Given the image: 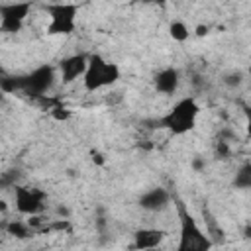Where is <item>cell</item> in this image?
I'll use <instances>...</instances> for the list:
<instances>
[{"label": "cell", "mask_w": 251, "mask_h": 251, "mask_svg": "<svg viewBox=\"0 0 251 251\" xmlns=\"http://www.w3.org/2000/svg\"><path fill=\"white\" fill-rule=\"evenodd\" d=\"M27 251H37V249H27Z\"/></svg>", "instance_id": "23"}, {"label": "cell", "mask_w": 251, "mask_h": 251, "mask_svg": "<svg viewBox=\"0 0 251 251\" xmlns=\"http://www.w3.org/2000/svg\"><path fill=\"white\" fill-rule=\"evenodd\" d=\"M153 86H155V90L159 94H165V96L175 94L178 90V86H180V73H178V69H175V67L161 69L155 75V78H153Z\"/></svg>", "instance_id": "11"}, {"label": "cell", "mask_w": 251, "mask_h": 251, "mask_svg": "<svg viewBox=\"0 0 251 251\" xmlns=\"http://www.w3.org/2000/svg\"><path fill=\"white\" fill-rule=\"evenodd\" d=\"M176 210H178V243L175 251H212L214 241L210 235L200 227L196 218L186 210V206L176 200Z\"/></svg>", "instance_id": "2"}, {"label": "cell", "mask_w": 251, "mask_h": 251, "mask_svg": "<svg viewBox=\"0 0 251 251\" xmlns=\"http://www.w3.org/2000/svg\"><path fill=\"white\" fill-rule=\"evenodd\" d=\"M173 200V194L163 188V186H155V188H149L147 192H143L139 196V206L147 212H161L165 208H169Z\"/></svg>", "instance_id": "9"}, {"label": "cell", "mask_w": 251, "mask_h": 251, "mask_svg": "<svg viewBox=\"0 0 251 251\" xmlns=\"http://www.w3.org/2000/svg\"><path fill=\"white\" fill-rule=\"evenodd\" d=\"M120 80V67L108 59H104L98 53L88 55L86 61V71L82 75V84L88 92L112 86Z\"/></svg>", "instance_id": "4"}, {"label": "cell", "mask_w": 251, "mask_h": 251, "mask_svg": "<svg viewBox=\"0 0 251 251\" xmlns=\"http://www.w3.org/2000/svg\"><path fill=\"white\" fill-rule=\"evenodd\" d=\"M53 82H55V67L39 65L27 75L0 78V90H4V92H24L31 98H43L45 92L53 86Z\"/></svg>", "instance_id": "1"}, {"label": "cell", "mask_w": 251, "mask_h": 251, "mask_svg": "<svg viewBox=\"0 0 251 251\" xmlns=\"http://www.w3.org/2000/svg\"><path fill=\"white\" fill-rule=\"evenodd\" d=\"M167 237L165 229L159 227H141L133 231V249L143 251V249H157Z\"/></svg>", "instance_id": "10"}, {"label": "cell", "mask_w": 251, "mask_h": 251, "mask_svg": "<svg viewBox=\"0 0 251 251\" xmlns=\"http://www.w3.org/2000/svg\"><path fill=\"white\" fill-rule=\"evenodd\" d=\"M229 153H231L229 143H227L226 139H218V141H216V155H218V159H227Z\"/></svg>", "instance_id": "16"}, {"label": "cell", "mask_w": 251, "mask_h": 251, "mask_svg": "<svg viewBox=\"0 0 251 251\" xmlns=\"http://www.w3.org/2000/svg\"><path fill=\"white\" fill-rule=\"evenodd\" d=\"M90 155H92V161H94V163H98V165H104V159H102V155H100L98 151H92Z\"/></svg>", "instance_id": "20"}, {"label": "cell", "mask_w": 251, "mask_h": 251, "mask_svg": "<svg viewBox=\"0 0 251 251\" xmlns=\"http://www.w3.org/2000/svg\"><path fill=\"white\" fill-rule=\"evenodd\" d=\"M208 29H210V27H208L206 24H198L194 33H196V37H206V35H208Z\"/></svg>", "instance_id": "18"}, {"label": "cell", "mask_w": 251, "mask_h": 251, "mask_svg": "<svg viewBox=\"0 0 251 251\" xmlns=\"http://www.w3.org/2000/svg\"><path fill=\"white\" fill-rule=\"evenodd\" d=\"M31 12V2H10L0 4V31L18 33L24 27L25 18Z\"/></svg>", "instance_id": "7"}, {"label": "cell", "mask_w": 251, "mask_h": 251, "mask_svg": "<svg viewBox=\"0 0 251 251\" xmlns=\"http://www.w3.org/2000/svg\"><path fill=\"white\" fill-rule=\"evenodd\" d=\"M51 116L57 120V122H63V120H69L71 118V110L63 108V106H55L51 108Z\"/></svg>", "instance_id": "17"}, {"label": "cell", "mask_w": 251, "mask_h": 251, "mask_svg": "<svg viewBox=\"0 0 251 251\" xmlns=\"http://www.w3.org/2000/svg\"><path fill=\"white\" fill-rule=\"evenodd\" d=\"M233 186L235 188H241V190H245V188L251 186V165L249 163H245V165H241L237 169L235 178H233Z\"/></svg>", "instance_id": "14"}, {"label": "cell", "mask_w": 251, "mask_h": 251, "mask_svg": "<svg viewBox=\"0 0 251 251\" xmlns=\"http://www.w3.org/2000/svg\"><path fill=\"white\" fill-rule=\"evenodd\" d=\"M169 35H171L175 41L184 43V41L190 37V29H188V25H186L182 20H173V22L169 24Z\"/></svg>", "instance_id": "13"}, {"label": "cell", "mask_w": 251, "mask_h": 251, "mask_svg": "<svg viewBox=\"0 0 251 251\" xmlns=\"http://www.w3.org/2000/svg\"><path fill=\"white\" fill-rule=\"evenodd\" d=\"M14 202L16 210L25 216H39L45 210L47 194L41 188H31V186H14Z\"/></svg>", "instance_id": "6"}, {"label": "cell", "mask_w": 251, "mask_h": 251, "mask_svg": "<svg viewBox=\"0 0 251 251\" xmlns=\"http://www.w3.org/2000/svg\"><path fill=\"white\" fill-rule=\"evenodd\" d=\"M4 229H6L8 235H12L16 239H29L33 235V227H29L27 222H22V220H10V222H6Z\"/></svg>", "instance_id": "12"}, {"label": "cell", "mask_w": 251, "mask_h": 251, "mask_svg": "<svg viewBox=\"0 0 251 251\" xmlns=\"http://www.w3.org/2000/svg\"><path fill=\"white\" fill-rule=\"evenodd\" d=\"M241 82H243V73H239V71H231V73L224 75V84H227L231 88L239 86Z\"/></svg>", "instance_id": "15"}, {"label": "cell", "mask_w": 251, "mask_h": 251, "mask_svg": "<svg viewBox=\"0 0 251 251\" xmlns=\"http://www.w3.org/2000/svg\"><path fill=\"white\" fill-rule=\"evenodd\" d=\"M86 61H88V55H84V53H75V55L65 57V59L59 63V71H61V80H63V84H71V82H75L78 76H82L84 71H86Z\"/></svg>", "instance_id": "8"}, {"label": "cell", "mask_w": 251, "mask_h": 251, "mask_svg": "<svg viewBox=\"0 0 251 251\" xmlns=\"http://www.w3.org/2000/svg\"><path fill=\"white\" fill-rule=\"evenodd\" d=\"M200 114V106L194 96H184L178 102L173 104V108L163 114L157 124L165 129H169L173 135H184L196 127V120Z\"/></svg>", "instance_id": "3"}, {"label": "cell", "mask_w": 251, "mask_h": 251, "mask_svg": "<svg viewBox=\"0 0 251 251\" xmlns=\"http://www.w3.org/2000/svg\"><path fill=\"white\" fill-rule=\"evenodd\" d=\"M192 167H194V171H202V169L206 167V163H204V159H200V157H196V159L192 161Z\"/></svg>", "instance_id": "19"}, {"label": "cell", "mask_w": 251, "mask_h": 251, "mask_svg": "<svg viewBox=\"0 0 251 251\" xmlns=\"http://www.w3.org/2000/svg\"><path fill=\"white\" fill-rule=\"evenodd\" d=\"M143 251H161V249L157 247V249H143Z\"/></svg>", "instance_id": "22"}, {"label": "cell", "mask_w": 251, "mask_h": 251, "mask_svg": "<svg viewBox=\"0 0 251 251\" xmlns=\"http://www.w3.org/2000/svg\"><path fill=\"white\" fill-rule=\"evenodd\" d=\"M8 210V206H6V202L4 200H0V212H6Z\"/></svg>", "instance_id": "21"}, {"label": "cell", "mask_w": 251, "mask_h": 251, "mask_svg": "<svg viewBox=\"0 0 251 251\" xmlns=\"http://www.w3.org/2000/svg\"><path fill=\"white\" fill-rule=\"evenodd\" d=\"M45 12L49 14V24H47L49 35H71L76 29V14H78L76 4L51 2L45 4Z\"/></svg>", "instance_id": "5"}]
</instances>
